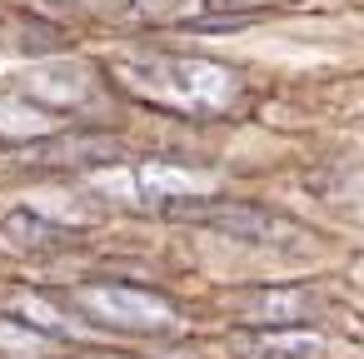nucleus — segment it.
Here are the masks:
<instances>
[{
  "label": "nucleus",
  "instance_id": "nucleus-8",
  "mask_svg": "<svg viewBox=\"0 0 364 359\" xmlns=\"http://www.w3.org/2000/svg\"><path fill=\"white\" fill-rule=\"evenodd\" d=\"M46 339L36 334V329H26V324H16V319H0V349H41Z\"/></svg>",
  "mask_w": 364,
  "mask_h": 359
},
{
  "label": "nucleus",
  "instance_id": "nucleus-5",
  "mask_svg": "<svg viewBox=\"0 0 364 359\" xmlns=\"http://www.w3.org/2000/svg\"><path fill=\"white\" fill-rule=\"evenodd\" d=\"M0 235H6L16 250H50V245H60V240H65L55 225H46V220H41V215H31V210H16V215H6Z\"/></svg>",
  "mask_w": 364,
  "mask_h": 359
},
{
  "label": "nucleus",
  "instance_id": "nucleus-1",
  "mask_svg": "<svg viewBox=\"0 0 364 359\" xmlns=\"http://www.w3.org/2000/svg\"><path fill=\"white\" fill-rule=\"evenodd\" d=\"M125 80L180 110V115H225L240 95V75L220 60H190V55H145V60H130L125 65Z\"/></svg>",
  "mask_w": 364,
  "mask_h": 359
},
{
  "label": "nucleus",
  "instance_id": "nucleus-3",
  "mask_svg": "<svg viewBox=\"0 0 364 359\" xmlns=\"http://www.w3.org/2000/svg\"><path fill=\"white\" fill-rule=\"evenodd\" d=\"M75 299L110 329H170L175 324L170 299H160L150 289H130V284H90Z\"/></svg>",
  "mask_w": 364,
  "mask_h": 359
},
{
  "label": "nucleus",
  "instance_id": "nucleus-7",
  "mask_svg": "<svg viewBox=\"0 0 364 359\" xmlns=\"http://www.w3.org/2000/svg\"><path fill=\"white\" fill-rule=\"evenodd\" d=\"M255 349H259V354H284V359H294V354L309 359V354H319L324 344H319L314 334H284V329H274V334H259Z\"/></svg>",
  "mask_w": 364,
  "mask_h": 359
},
{
  "label": "nucleus",
  "instance_id": "nucleus-2",
  "mask_svg": "<svg viewBox=\"0 0 364 359\" xmlns=\"http://www.w3.org/2000/svg\"><path fill=\"white\" fill-rule=\"evenodd\" d=\"M160 210L175 215V220L210 225V230H220V235H235V240H245V245H264V250H289L294 240H304V230H299L294 220L269 215V210H259V205H230V200H195V195H185V200H165Z\"/></svg>",
  "mask_w": 364,
  "mask_h": 359
},
{
  "label": "nucleus",
  "instance_id": "nucleus-6",
  "mask_svg": "<svg viewBox=\"0 0 364 359\" xmlns=\"http://www.w3.org/2000/svg\"><path fill=\"white\" fill-rule=\"evenodd\" d=\"M46 130H50V115H46V110H31V105H0V135L31 140V135H46Z\"/></svg>",
  "mask_w": 364,
  "mask_h": 359
},
{
  "label": "nucleus",
  "instance_id": "nucleus-4",
  "mask_svg": "<svg viewBox=\"0 0 364 359\" xmlns=\"http://www.w3.org/2000/svg\"><path fill=\"white\" fill-rule=\"evenodd\" d=\"M250 319H259V324H274V329H284L289 319H299V314H309L314 309V299L309 294H299V289H279V294H255L250 304Z\"/></svg>",
  "mask_w": 364,
  "mask_h": 359
}]
</instances>
